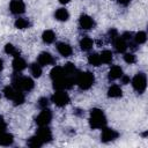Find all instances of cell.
<instances>
[{"label": "cell", "mask_w": 148, "mask_h": 148, "mask_svg": "<svg viewBox=\"0 0 148 148\" xmlns=\"http://www.w3.org/2000/svg\"><path fill=\"white\" fill-rule=\"evenodd\" d=\"M12 86L17 90H21L23 92H29L34 89L35 82L29 76H22L18 75V73H15V75L12 79Z\"/></svg>", "instance_id": "cell-1"}, {"label": "cell", "mask_w": 148, "mask_h": 148, "mask_svg": "<svg viewBox=\"0 0 148 148\" xmlns=\"http://www.w3.org/2000/svg\"><path fill=\"white\" fill-rule=\"evenodd\" d=\"M89 126L92 130H102L103 127L106 126V117L102 109L94 108L90 110Z\"/></svg>", "instance_id": "cell-2"}, {"label": "cell", "mask_w": 148, "mask_h": 148, "mask_svg": "<svg viewBox=\"0 0 148 148\" xmlns=\"http://www.w3.org/2000/svg\"><path fill=\"white\" fill-rule=\"evenodd\" d=\"M95 82V76L90 72H80L75 74V83L82 90H88Z\"/></svg>", "instance_id": "cell-3"}, {"label": "cell", "mask_w": 148, "mask_h": 148, "mask_svg": "<svg viewBox=\"0 0 148 148\" xmlns=\"http://www.w3.org/2000/svg\"><path fill=\"white\" fill-rule=\"evenodd\" d=\"M132 87L133 89L138 92V94H143L146 88H147V77L145 73H138L132 80H131Z\"/></svg>", "instance_id": "cell-4"}, {"label": "cell", "mask_w": 148, "mask_h": 148, "mask_svg": "<svg viewBox=\"0 0 148 148\" xmlns=\"http://www.w3.org/2000/svg\"><path fill=\"white\" fill-rule=\"evenodd\" d=\"M52 102L57 106H65L69 103V96L65 90H57L52 95Z\"/></svg>", "instance_id": "cell-5"}, {"label": "cell", "mask_w": 148, "mask_h": 148, "mask_svg": "<svg viewBox=\"0 0 148 148\" xmlns=\"http://www.w3.org/2000/svg\"><path fill=\"white\" fill-rule=\"evenodd\" d=\"M51 120H52V112L47 108L46 109H43L40 111V113L35 119V121L38 125V127L39 126H49V124L51 123Z\"/></svg>", "instance_id": "cell-6"}, {"label": "cell", "mask_w": 148, "mask_h": 148, "mask_svg": "<svg viewBox=\"0 0 148 148\" xmlns=\"http://www.w3.org/2000/svg\"><path fill=\"white\" fill-rule=\"evenodd\" d=\"M118 132L113 128H109V127H103L102 128V134H101V140L103 142H110V141H113L118 138Z\"/></svg>", "instance_id": "cell-7"}, {"label": "cell", "mask_w": 148, "mask_h": 148, "mask_svg": "<svg viewBox=\"0 0 148 148\" xmlns=\"http://www.w3.org/2000/svg\"><path fill=\"white\" fill-rule=\"evenodd\" d=\"M9 10L14 15H21L25 12V3L23 0H12L9 3Z\"/></svg>", "instance_id": "cell-8"}, {"label": "cell", "mask_w": 148, "mask_h": 148, "mask_svg": "<svg viewBox=\"0 0 148 148\" xmlns=\"http://www.w3.org/2000/svg\"><path fill=\"white\" fill-rule=\"evenodd\" d=\"M79 25L83 30H90L95 27V21L91 16H89L87 14H82L79 18Z\"/></svg>", "instance_id": "cell-9"}, {"label": "cell", "mask_w": 148, "mask_h": 148, "mask_svg": "<svg viewBox=\"0 0 148 148\" xmlns=\"http://www.w3.org/2000/svg\"><path fill=\"white\" fill-rule=\"evenodd\" d=\"M36 135L43 141V143L50 142L52 140V132L47 126H39V128L37 130Z\"/></svg>", "instance_id": "cell-10"}, {"label": "cell", "mask_w": 148, "mask_h": 148, "mask_svg": "<svg viewBox=\"0 0 148 148\" xmlns=\"http://www.w3.org/2000/svg\"><path fill=\"white\" fill-rule=\"evenodd\" d=\"M37 62H38L42 67H43V66H47V65H52V64H54V58H53L52 54L49 53V52H42V53L38 56Z\"/></svg>", "instance_id": "cell-11"}, {"label": "cell", "mask_w": 148, "mask_h": 148, "mask_svg": "<svg viewBox=\"0 0 148 148\" xmlns=\"http://www.w3.org/2000/svg\"><path fill=\"white\" fill-rule=\"evenodd\" d=\"M57 51L59 52L60 56H62V57H65V58L72 56V53H73L72 46H71L69 44H67V43H58V45H57Z\"/></svg>", "instance_id": "cell-12"}, {"label": "cell", "mask_w": 148, "mask_h": 148, "mask_svg": "<svg viewBox=\"0 0 148 148\" xmlns=\"http://www.w3.org/2000/svg\"><path fill=\"white\" fill-rule=\"evenodd\" d=\"M27 68V62L23 58H21L20 56L18 57H15L14 60H13V69L15 73H21L22 71H24Z\"/></svg>", "instance_id": "cell-13"}, {"label": "cell", "mask_w": 148, "mask_h": 148, "mask_svg": "<svg viewBox=\"0 0 148 148\" xmlns=\"http://www.w3.org/2000/svg\"><path fill=\"white\" fill-rule=\"evenodd\" d=\"M113 46H114V49H116V51H117L118 53H125L126 49L128 47V46H127V42H126L125 39H123L120 36H118V37L113 40Z\"/></svg>", "instance_id": "cell-14"}, {"label": "cell", "mask_w": 148, "mask_h": 148, "mask_svg": "<svg viewBox=\"0 0 148 148\" xmlns=\"http://www.w3.org/2000/svg\"><path fill=\"white\" fill-rule=\"evenodd\" d=\"M121 95H123V90H121L120 86H118V84H112V86L109 87V89H108V96H109L110 98H118V97H120Z\"/></svg>", "instance_id": "cell-15"}, {"label": "cell", "mask_w": 148, "mask_h": 148, "mask_svg": "<svg viewBox=\"0 0 148 148\" xmlns=\"http://www.w3.org/2000/svg\"><path fill=\"white\" fill-rule=\"evenodd\" d=\"M14 142V136L10 133L1 132L0 133V146H10Z\"/></svg>", "instance_id": "cell-16"}, {"label": "cell", "mask_w": 148, "mask_h": 148, "mask_svg": "<svg viewBox=\"0 0 148 148\" xmlns=\"http://www.w3.org/2000/svg\"><path fill=\"white\" fill-rule=\"evenodd\" d=\"M121 75H123V69H121V67L116 65V66H112V67L110 68L109 74H108V77H109V80H117V79H119Z\"/></svg>", "instance_id": "cell-17"}, {"label": "cell", "mask_w": 148, "mask_h": 148, "mask_svg": "<svg viewBox=\"0 0 148 148\" xmlns=\"http://www.w3.org/2000/svg\"><path fill=\"white\" fill-rule=\"evenodd\" d=\"M50 76H51L52 81H54V80L61 79V77H64V76H66V75H65V72H64V68H62V67H60V66H54V67L51 69V72H50Z\"/></svg>", "instance_id": "cell-18"}, {"label": "cell", "mask_w": 148, "mask_h": 148, "mask_svg": "<svg viewBox=\"0 0 148 148\" xmlns=\"http://www.w3.org/2000/svg\"><path fill=\"white\" fill-rule=\"evenodd\" d=\"M54 17H56V20H58L60 22H65L69 18V13L66 8H59V9L56 10Z\"/></svg>", "instance_id": "cell-19"}, {"label": "cell", "mask_w": 148, "mask_h": 148, "mask_svg": "<svg viewBox=\"0 0 148 148\" xmlns=\"http://www.w3.org/2000/svg\"><path fill=\"white\" fill-rule=\"evenodd\" d=\"M94 46V40L90 37H83L80 40V49L82 51H90Z\"/></svg>", "instance_id": "cell-20"}, {"label": "cell", "mask_w": 148, "mask_h": 148, "mask_svg": "<svg viewBox=\"0 0 148 148\" xmlns=\"http://www.w3.org/2000/svg\"><path fill=\"white\" fill-rule=\"evenodd\" d=\"M42 39L45 44H52L56 40V34L52 30H45L42 34Z\"/></svg>", "instance_id": "cell-21"}, {"label": "cell", "mask_w": 148, "mask_h": 148, "mask_svg": "<svg viewBox=\"0 0 148 148\" xmlns=\"http://www.w3.org/2000/svg\"><path fill=\"white\" fill-rule=\"evenodd\" d=\"M62 68H64V72H65L66 76H74L76 74V67L73 62L65 64V66H62Z\"/></svg>", "instance_id": "cell-22"}, {"label": "cell", "mask_w": 148, "mask_h": 148, "mask_svg": "<svg viewBox=\"0 0 148 148\" xmlns=\"http://www.w3.org/2000/svg\"><path fill=\"white\" fill-rule=\"evenodd\" d=\"M12 101H13L14 105H21V104H23L24 101H25L24 92L21 91V90H17V89H16V92H15V95H14V97H13Z\"/></svg>", "instance_id": "cell-23"}, {"label": "cell", "mask_w": 148, "mask_h": 148, "mask_svg": "<svg viewBox=\"0 0 148 148\" xmlns=\"http://www.w3.org/2000/svg\"><path fill=\"white\" fill-rule=\"evenodd\" d=\"M99 58H101V61L103 64H110L113 59V54L110 50H104L102 51V53L99 54Z\"/></svg>", "instance_id": "cell-24"}, {"label": "cell", "mask_w": 148, "mask_h": 148, "mask_svg": "<svg viewBox=\"0 0 148 148\" xmlns=\"http://www.w3.org/2000/svg\"><path fill=\"white\" fill-rule=\"evenodd\" d=\"M27 145H28L29 147H32V148H38V147H42L44 143H43V141H42L37 135H34V136H31V138L28 139Z\"/></svg>", "instance_id": "cell-25"}, {"label": "cell", "mask_w": 148, "mask_h": 148, "mask_svg": "<svg viewBox=\"0 0 148 148\" xmlns=\"http://www.w3.org/2000/svg\"><path fill=\"white\" fill-rule=\"evenodd\" d=\"M14 25H15V28H17V29H27V28L30 27V22H29V20H27V18L18 17V18L15 20Z\"/></svg>", "instance_id": "cell-26"}, {"label": "cell", "mask_w": 148, "mask_h": 148, "mask_svg": "<svg viewBox=\"0 0 148 148\" xmlns=\"http://www.w3.org/2000/svg\"><path fill=\"white\" fill-rule=\"evenodd\" d=\"M42 72H43V68L38 62H34L30 65V73L32 74L34 77H39L42 75Z\"/></svg>", "instance_id": "cell-27"}, {"label": "cell", "mask_w": 148, "mask_h": 148, "mask_svg": "<svg viewBox=\"0 0 148 148\" xmlns=\"http://www.w3.org/2000/svg\"><path fill=\"white\" fill-rule=\"evenodd\" d=\"M147 40V35L145 31H139L138 34H135V36L133 37V42L136 44V45H141V44H145Z\"/></svg>", "instance_id": "cell-28"}, {"label": "cell", "mask_w": 148, "mask_h": 148, "mask_svg": "<svg viewBox=\"0 0 148 148\" xmlns=\"http://www.w3.org/2000/svg\"><path fill=\"white\" fill-rule=\"evenodd\" d=\"M5 52H6L7 54H9V56H13L14 58L20 56V51H18L13 44H10V43H8V44L5 45Z\"/></svg>", "instance_id": "cell-29"}, {"label": "cell", "mask_w": 148, "mask_h": 148, "mask_svg": "<svg viewBox=\"0 0 148 148\" xmlns=\"http://www.w3.org/2000/svg\"><path fill=\"white\" fill-rule=\"evenodd\" d=\"M88 62H89L91 66H95V67L99 66V65L102 64L101 58H99V54H97V53H90V54L88 56Z\"/></svg>", "instance_id": "cell-30"}, {"label": "cell", "mask_w": 148, "mask_h": 148, "mask_svg": "<svg viewBox=\"0 0 148 148\" xmlns=\"http://www.w3.org/2000/svg\"><path fill=\"white\" fill-rule=\"evenodd\" d=\"M15 92H16V89L13 86H7V87L3 88V95H5V97L7 99H10L12 101L13 97H14V95H15Z\"/></svg>", "instance_id": "cell-31"}, {"label": "cell", "mask_w": 148, "mask_h": 148, "mask_svg": "<svg viewBox=\"0 0 148 148\" xmlns=\"http://www.w3.org/2000/svg\"><path fill=\"white\" fill-rule=\"evenodd\" d=\"M37 105L40 110L43 109H46L49 106V98L47 97H40L38 101H37Z\"/></svg>", "instance_id": "cell-32"}, {"label": "cell", "mask_w": 148, "mask_h": 148, "mask_svg": "<svg viewBox=\"0 0 148 148\" xmlns=\"http://www.w3.org/2000/svg\"><path fill=\"white\" fill-rule=\"evenodd\" d=\"M124 60H125V62L132 65V64H134L136 61V57L133 53H125L124 54Z\"/></svg>", "instance_id": "cell-33"}, {"label": "cell", "mask_w": 148, "mask_h": 148, "mask_svg": "<svg viewBox=\"0 0 148 148\" xmlns=\"http://www.w3.org/2000/svg\"><path fill=\"white\" fill-rule=\"evenodd\" d=\"M108 35H109V37H110V39L111 40H114L119 35H118V31H117V29H114V28H111L110 30H109V32H108Z\"/></svg>", "instance_id": "cell-34"}, {"label": "cell", "mask_w": 148, "mask_h": 148, "mask_svg": "<svg viewBox=\"0 0 148 148\" xmlns=\"http://www.w3.org/2000/svg\"><path fill=\"white\" fill-rule=\"evenodd\" d=\"M6 128H7V124H6L5 119H3V117H0V133L5 132Z\"/></svg>", "instance_id": "cell-35"}, {"label": "cell", "mask_w": 148, "mask_h": 148, "mask_svg": "<svg viewBox=\"0 0 148 148\" xmlns=\"http://www.w3.org/2000/svg\"><path fill=\"white\" fill-rule=\"evenodd\" d=\"M119 79H120V81H121V83H123V84H127V83H130V82H131V79H130V76H127V75H124V74H123V75H121Z\"/></svg>", "instance_id": "cell-36"}, {"label": "cell", "mask_w": 148, "mask_h": 148, "mask_svg": "<svg viewBox=\"0 0 148 148\" xmlns=\"http://www.w3.org/2000/svg\"><path fill=\"white\" fill-rule=\"evenodd\" d=\"M117 1H118V3L121 5V6H127V5L131 2V0H117Z\"/></svg>", "instance_id": "cell-37"}, {"label": "cell", "mask_w": 148, "mask_h": 148, "mask_svg": "<svg viewBox=\"0 0 148 148\" xmlns=\"http://www.w3.org/2000/svg\"><path fill=\"white\" fill-rule=\"evenodd\" d=\"M71 0H59V2L60 3H62V5H66V3H68Z\"/></svg>", "instance_id": "cell-38"}, {"label": "cell", "mask_w": 148, "mask_h": 148, "mask_svg": "<svg viewBox=\"0 0 148 148\" xmlns=\"http://www.w3.org/2000/svg\"><path fill=\"white\" fill-rule=\"evenodd\" d=\"M3 69V61H2V59L0 58V72Z\"/></svg>", "instance_id": "cell-39"}]
</instances>
